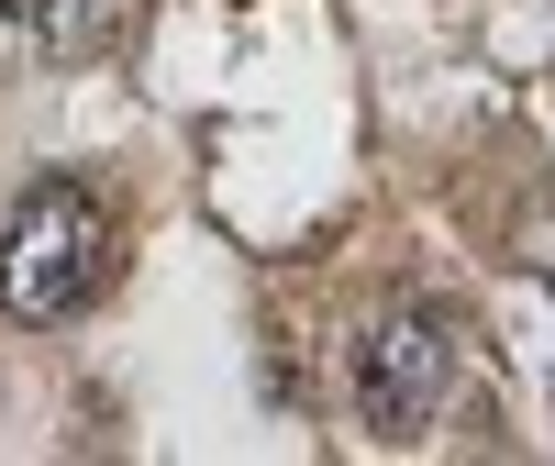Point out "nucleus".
<instances>
[{"label":"nucleus","mask_w":555,"mask_h":466,"mask_svg":"<svg viewBox=\"0 0 555 466\" xmlns=\"http://www.w3.org/2000/svg\"><path fill=\"white\" fill-rule=\"evenodd\" d=\"M444 389H455V334H444V311H389L378 334L356 345V411H366V433L423 444L434 411H444Z\"/></svg>","instance_id":"nucleus-2"},{"label":"nucleus","mask_w":555,"mask_h":466,"mask_svg":"<svg viewBox=\"0 0 555 466\" xmlns=\"http://www.w3.org/2000/svg\"><path fill=\"white\" fill-rule=\"evenodd\" d=\"M112 23H122V0H23L12 12V34L34 44V56H101Z\"/></svg>","instance_id":"nucleus-3"},{"label":"nucleus","mask_w":555,"mask_h":466,"mask_svg":"<svg viewBox=\"0 0 555 466\" xmlns=\"http://www.w3.org/2000/svg\"><path fill=\"white\" fill-rule=\"evenodd\" d=\"M112 256H122V233H112V200L89 190V178H34L12 233H0V311L12 322H78L89 300L112 289Z\"/></svg>","instance_id":"nucleus-1"}]
</instances>
